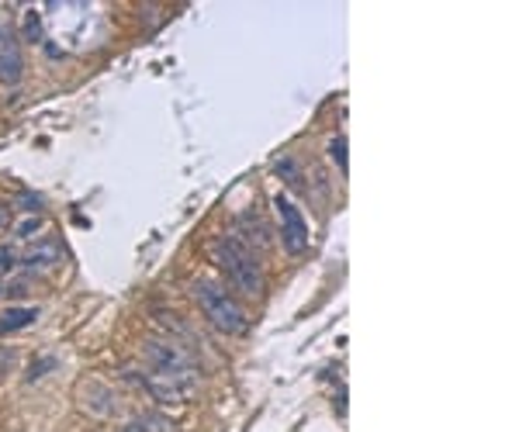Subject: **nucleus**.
I'll use <instances>...</instances> for the list:
<instances>
[{"label": "nucleus", "mask_w": 519, "mask_h": 432, "mask_svg": "<svg viewBox=\"0 0 519 432\" xmlns=\"http://www.w3.org/2000/svg\"><path fill=\"white\" fill-rule=\"evenodd\" d=\"M215 260L219 267L226 270L228 284L246 294V298H260L263 291V274H260V263H257V252L246 246L239 236H222L215 243Z\"/></svg>", "instance_id": "nucleus-1"}, {"label": "nucleus", "mask_w": 519, "mask_h": 432, "mask_svg": "<svg viewBox=\"0 0 519 432\" xmlns=\"http://www.w3.org/2000/svg\"><path fill=\"white\" fill-rule=\"evenodd\" d=\"M191 291H195V298H197V305H201V311H204V318H208L219 332H226V336H239V332L246 329V315H243V308L236 305V298L228 294L219 280L201 277V280H195Z\"/></svg>", "instance_id": "nucleus-2"}, {"label": "nucleus", "mask_w": 519, "mask_h": 432, "mask_svg": "<svg viewBox=\"0 0 519 432\" xmlns=\"http://www.w3.org/2000/svg\"><path fill=\"white\" fill-rule=\"evenodd\" d=\"M142 353H146V364L160 373V377L180 380V384H195L197 380L195 360H191L180 346H170V342L153 340V342H146V346H142Z\"/></svg>", "instance_id": "nucleus-3"}, {"label": "nucleus", "mask_w": 519, "mask_h": 432, "mask_svg": "<svg viewBox=\"0 0 519 432\" xmlns=\"http://www.w3.org/2000/svg\"><path fill=\"white\" fill-rule=\"evenodd\" d=\"M274 208H277V218H281V243H284V249L291 256L305 252L308 249V221L301 215V208L294 201H288L284 194L274 197Z\"/></svg>", "instance_id": "nucleus-4"}, {"label": "nucleus", "mask_w": 519, "mask_h": 432, "mask_svg": "<svg viewBox=\"0 0 519 432\" xmlns=\"http://www.w3.org/2000/svg\"><path fill=\"white\" fill-rule=\"evenodd\" d=\"M21 69H25L21 45H18V38L7 31V35H4V42H0V84L14 87V84L21 80Z\"/></svg>", "instance_id": "nucleus-5"}, {"label": "nucleus", "mask_w": 519, "mask_h": 432, "mask_svg": "<svg viewBox=\"0 0 519 432\" xmlns=\"http://www.w3.org/2000/svg\"><path fill=\"white\" fill-rule=\"evenodd\" d=\"M21 263H25V270H52V267L63 263V249H60L56 239H45V243H38L35 249H28L21 256Z\"/></svg>", "instance_id": "nucleus-6"}, {"label": "nucleus", "mask_w": 519, "mask_h": 432, "mask_svg": "<svg viewBox=\"0 0 519 432\" xmlns=\"http://www.w3.org/2000/svg\"><path fill=\"white\" fill-rule=\"evenodd\" d=\"M35 318H38V308H7L0 315V336L28 329V325H35Z\"/></svg>", "instance_id": "nucleus-7"}, {"label": "nucleus", "mask_w": 519, "mask_h": 432, "mask_svg": "<svg viewBox=\"0 0 519 432\" xmlns=\"http://www.w3.org/2000/svg\"><path fill=\"white\" fill-rule=\"evenodd\" d=\"M239 225L250 232V239H253L260 249H267V243H270V239H267V225H263V218H260L257 212H243Z\"/></svg>", "instance_id": "nucleus-8"}, {"label": "nucleus", "mask_w": 519, "mask_h": 432, "mask_svg": "<svg viewBox=\"0 0 519 432\" xmlns=\"http://www.w3.org/2000/svg\"><path fill=\"white\" fill-rule=\"evenodd\" d=\"M122 432H173V429H170V422L160 419V415H139Z\"/></svg>", "instance_id": "nucleus-9"}, {"label": "nucleus", "mask_w": 519, "mask_h": 432, "mask_svg": "<svg viewBox=\"0 0 519 432\" xmlns=\"http://www.w3.org/2000/svg\"><path fill=\"white\" fill-rule=\"evenodd\" d=\"M329 159L347 173V139L343 135H336V139H329Z\"/></svg>", "instance_id": "nucleus-10"}, {"label": "nucleus", "mask_w": 519, "mask_h": 432, "mask_svg": "<svg viewBox=\"0 0 519 432\" xmlns=\"http://www.w3.org/2000/svg\"><path fill=\"white\" fill-rule=\"evenodd\" d=\"M25 38H28V42H38V38H42V18H38L35 11L25 14Z\"/></svg>", "instance_id": "nucleus-11"}, {"label": "nucleus", "mask_w": 519, "mask_h": 432, "mask_svg": "<svg viewBox=\"0 0 519 432\" xmlns=\"http://www.w3.org/2000/svg\"><path fill=\"white\" fill-rule=\"evenodd\" d=\"M11 267H14V252H11L7 246H0V274L11 270Z\"/></svg>", "instance_id": "nucleus-12"}, {"label": "nucleus", "mask_w": 519, "mask_h": 432, "mask_svg": "<svg viewBox=\"0 0 519 432\" xmlns=\"http://www.w3.org/2000/svg\"><path fill=\"white\" fill-rule=\"evenodd\" d=\"M11 364H14V349H0V373H7Z\"/></svg>", "instance_id": "nucleus-13"}, {"label": "nucleus", "mask_w": 519, "mask_h": 432, "mask_svg": "<svg viewBox=\"0 0 519 432\" xmlns=\"http://www.w3.org/2000/svg\"><path fill=\"white\" fill-rule=\"evenodd\" d=\"M35 228H38V218H28V221H25V225H21L18 232H21V239H32Z\"/></svg>", "instance_id": "nucleus-14"}, {"label": "nucleus", "mask_w": 519, "mask_h": 432, "mask_svg": "<svg viewBox=\"0 0 519 432\" xmlns=\"http://www.w3.org/2000/svg\"><path fill=\"white\" fill-rule=\"evenodd\" d=\"M7 225H11V208L0 204V228H7Z\"/></svg>", "instance_id": "nucleus-15"}, {"label": "nucleus", "mask_w": 519, "mask_h": 432, "mask_svg": "<svg viewBox=\"0 0 519 432\" xmlns=\"http://www.w3.org/2000/svg\"><path fill=\"white\" fill-rule=\"evenodd\" d=\"M4 35H7V28H4V25H0V42H4Z\"/></svg>", "instance_id": "nucleus-16"}]
</instances>
